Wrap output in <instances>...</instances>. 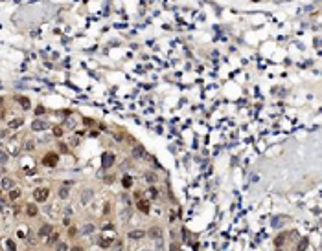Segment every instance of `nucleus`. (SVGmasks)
<instances>
[{"mask_svg":"<svg viewBox=\"0 0 322 251\" xmlns=\"http://www.w3.org/2000/svg\"><path fill=\"white\" fill-rule=\"evenodd\" d=\"M48 194H50V191L46 187H39V189L33 191V198H35V202H46Z\"/></svg>","mask_w":322,"mask_h":251,"instance_id":"nucleus-1","label":"nucleus"},{"mask_svg":"<svg viewBox=\"0 0 322 251\" xmlns=\"http://www.w3.org/2000/svg\"><path fill=\"white\" fill-rule=\"evenodd\" d=\"M48 127H50V123L44 121V119H35V121L31 123V128H33L35 132H39V130H46Z\"/></svg>","mask_w":322,"mask_h":251,"instance_id":"nucleus-2","label":"nucleus"},{"mask_svg":"<svg viewBox=\"0 0 322 251\" xmlns=\"http://www.w3.org/2000/svg\"><path fill=\"white\" fill-rule=\"evenodd\" d=\"M133 158H134V160H145V158H147L145 149H144V147H140V145L134 147V149H133Z\"/></svg>","mask_w":322,"mask_h":251,"instance_id":"nucleus-3","label":"nucleus"},{"mask_svg":"<svg viewBox=\"0 0 322 251\" xmlns=\"http://www.w3.org/2000/svg\"><path fill=\"white\" fill-rule=\"evenodd\" d=\"M57 160H59L57 154H53V152H52V154H46L44 158H42V163H44V165H48V167H53V165L57 163Z\"/></svg>","mask_w":322,"mask_h":251,"instance_id":"nucleus-4","label":"nucleus"},{"mask_svg":"<svg viewBox=\"0 0 322 251\" xmlns=\"http://www.w3.org/2000/svg\"><path fill=\"white\" fill-rule=\"evenodd\" d=\"M92 198H94V191H92V189H85V191L81 192V203H83V205H87Z\"/></svg>","mask_w":322,"mask_h":251,"instance_id":"nucleus-5","label":"nucleus"},{"mask_svg":"<svg viewBox=\"0 0 322 251\" xmlns=\"http://www.w3.org/2000/svg\"><path fill=\"white\" fill-rule=\"evenodd\" d=\"M131 216H133V207H125V209L120 213V220H122V224L129 222V220H131Z\"/></svg>","mask_w":322,"mask_h":251,"instance_id":"nucleus-6","label":"nucleus"},{"mask_svg":"<svg viewBox=\"0 0 322 251\" xmlns=\"http://www.w3.org/2000/svg\"><path fill=\"white\" fill-rule=\"evenodd\" d=\"M147 236H151L153 240H160V238H162V229H160V227H151L147 231Z\"/></svg>","mask_w":322,"mask_h":251,"instance_id":"nucleus-7","label":"nucleus"},{"mask_svg":"<svg viewBox=\"0 0 322 251\" xmlns=\"http://www.w3.org/2000/svg\"><path fill=\"white\" fill-rule=\"evenodd\" d=\"M50 235H52V225H50V224H44V225L39 229V235H37V236L44 238V236H50Z\"/></svg>","mask_w":322,"mask_h":251,"instance_id":"nucleus-8","label":"nucleus"},{"mask_svg":"<svg viewBox=\"0 0 322 251\" xmlns=\"http://www.w3.org/2000/svg\"><path fill=\"white\" fill-rule=\"evenodd\" d=\"M144 236H147V233L142 231V229H134V231L129 233V238H133V240H140V238H144Z\"/></svg>","mask_w":322,"mask_h":251,"instance_id":"nucleus-9","label":"nucleus"},{"mask_svg":"<svg viewBox=\"0 0 322 251\" xmlns=\"http://www.w3.org/2000/svg\"><path fill=\"white\" fill-rule=\"evenodd\" d=\"M112 163H114V156L111 154V152H105L103 154V167L107 169V167H111Z\"/></svg>","mask_w":322,"mask_h":251,"instance_id":"nucleus-10","label":"nucleus"},{"mask_svg":"<svg viewBox=\"0 0 322 251\" xmlns=\"http://www.w3.org/2000/svg\"><path fill=\"white\" fill-rule=\"evenodd\" d=\"M15 99L20 103V106H22L24 110H28V108H30V99H28V97H24V95H15Z\"/></svg>","mask_w":322,"mask_h":251,"instance_id":"nucleus-11","label":"nucleus"},{"mask_svg":"<svg viewBox=\"0 0 322 251\" xmlns=\"http://www.w3.org/2000/svg\"><path fill=\"white\" fill-rule=\"evenodd\" d=\"M138 209H140L142 213H149V209H151V207H149V202H145V200H138Z\"/></svg>","mask_w":322,"mask_h":251,"instance_id":"nucleus-12","label":"nucleus"},{"mask_svg":"<svg viewBox=\"0 0 322 251\" xmlns=\"http://www.w3.org/2000/svg\"><path fill=\"white\" fill-rule=\"evenodd\" d=\"M2 189L4 191H11L13 189V180L11 178H2Z\"/></svg>","mask_w":322,"mask_h":251,"instance_id":"nucleus-13","label":"nucleus"},{"mask_svg":"<svg viewBox=\"0 0 322 251\" xmlns=\"http://www.w3.org/2000/svg\"><path fill=\"white\" fill-rule=\"evenodd\" d=\"M22 123H24L22 117H15V119H11V121H9V128H18Z\"/></svg>","mask_w":322,"mask_h":251,"instance_id":"nucleus-14","label":"nucleus"},{"mask_svg":"<svg viewBox=\"0 0 322 251\" xmlns=\"http://www.w3.org/2000/svg\"><path fill=\"white\" fill-rule=\"evenodd\" d=\"M26 214H28V216H35V214H37V207H35L33 203H28V205H26Z\"/></svg>","mask_w":322,"mask_h":251,"instance_id":"nucleus-15","label":"nucleus"},{"mask_svg":"<svg viewBox=\"0 0 322 251\" xmlns=\"http://www.w3.org/2000/svg\"><path fill=\"white\" fill-rule=\"evenodd\" d=\"M94 229H96V227H94L92 224H85V225L81 227V233H83V235H90V233H94Z\"/></svg>","mask_w":322,"mask_h":251,"instance_id":"nucleus-16","label":"nucleus"},{"mask_svg":"<svg viewBox=\"0 0 322 251\" xmlns=\"http://www.w3.org/2000/svg\"><path fill=\"white\" fill-rule=\"evenodd\" d=\"M144 178H145V181H147V183H155V181L158 180L155 172H145V176H144Z\"/></svg>","mask_w":322,"mask_h":251,"instance_id":"nucleus-17","label":"nucleus"},{"mask_svg":"<svg viewBox=\"0 0 322 251\" xmlns=\"http://www.w3.org/2000/svg\"><path fill=\"white\" fill-rule=\"evenodd\" d=\"M68 196H70V191H68V187H61V189H59V198L66 200Z\"/></svg>","mask_w":322,"mask_h":251,"instance_id":"nucleus-18","label":"nucleus"},{"mask_svg":"<svg viewBox=\"0 0 322 251\" xmlns=\"http://www.w3.org/2000/svg\"><path fill=\"white\" fill-rule=\"evenodd\" d=\"M7 160H9V156H7V152H6V150H2V149H0V163H2V165H6V163H7Z\"/></svg>","mask_w":322,"mask_h":251,"instance_id":"nucleus-19","label":"nucleus"},{"mask_svg":"<svg viewBox=\"0 0 322 251\" xmlns=\"http://www.w3.org/2000/svg\"><path fill=\"white\" fill-rule=\"evenodd\" d=\"M57 242H59V235L52 231V235L48 236V244H57Z\"/></svg>","mask_w":322,"mask_h":251,"instance_id":"nucleus-20","label":"nucleus"},{"mask_svg":"<svg viewBox=\"0 0 322 251\" xmlns=\"http://www.w3.org/2000/svg\"><path fill=\"white\" fill-rule=\"evenodd\" d=\"M112 244V238H100V246L101 247H109Z\"/></svg>","mask_w":322,"mask_h":251,"instance_id":"nucleus-21","label":"nucleus"},{"mask_svg":"<svg viewBox=\"0 0 322 251\" xmlns=\"http://www.w3.org/2000/svg\"><path fill=\"white\" fill-rule=\"evenodd\" d=\"M6 247H7L9 251H17V246H15L13 240H6Z\"/></svg>","mask_w":322,"mask_h":251,"instance_id":"nucleus-22","label":"nucleus"},{"mask_svg":"<svg viewBox=\"0 0 322 251\" xmlns=\"http://www.w3.org/2000/svg\"><path fill=\"white\" fill-rule=\"evenodd\" d=\"M18 196H20V191H18V189H11V192H9V198H11V200H17Z\"/></svg>","mask_w":322,"mask_h":251,"instance_id":"nucleus-23","label":"nucleus"},{"mask_svg":"<svg viewBox=\"0 0 322 251\" xmlns=\"http://www.w3.org/2000/svg\"><path fill=\"white\" fill-rule=\"evenodd\" d=\"M66 249H68V247H66V244H64V242H57V244H55V251H66Z\"/></svg>","mask_w":322,"mask_h":251,"instance_id":"nucleus-24","label":"nucleus"},{"mask_svg":"<svg viewBox=\"0 0 322 251\" xmlns=\"http://www.w3.org/2000/svg\"><path fill=\"white\" fill-rule=\"evenodd\" d=\"M26 240H28V244H30V246H35V244H37V238H35L33 235H31V233L28 235V238H26Z\"/></svg>","mask_w":322,"mask_h":251,"instance_id":"nucleus-25","label":"nucleus"},{"mask_svg":"<svg viewBox=\"0 0 322 251\" xmlns=\"http://www.w3.org/2000/svg\"><path fill=\"white\" fill-rule=\"evenodd\" d=\"M147 192H149V198H158V191H157L155 187H151Z\"/></svg>","mask_w":322,"mask_h":251,"instance_id":"nucleus-26","label":"nucleus"},{"mask_svg":"<svg viewBox=\"0 0 322 251\" xmlns=\"http://www.w3.org/2000/svg\"><path fill=\"white\" fill-rule=\"evenodd\" d=\"M282 225H284V218H274L273 227H282Z\"/></svg>","mask_w":322,"mask_h":251,"instance_id":"nucleus-27","label":"nucleus"},{"mask_svg":"<svg viewBox=\"0 0 322 251\" xmlns=\"http://www.w3.org/2000/svg\"><path fill=\"white\" fill-rule=\"evenodd\" d=\"M53 136H55V138H61V136H63V128L55 127V128H53Z\"/></svg>","mask_w":322,"mask_h":251,"instance_id":"nucleus-28","label":"nucleus"},{"mask_svg":"<svg viewBox=\"0 0 322 251\" xmlns=\"http://www.w3.org/2000/svg\"><path fill=\"white\" fill-rule=\"evenodd\" d=\"M133 185V180L129 178V176H125V180H123V187H131Z\"/></svg>","mask_w":322,"mask_h":251,"instance_id":"nucleus-29","label":"nucleus"},{"mask_svg":"<svg viewBox=\"0 0 322 251\" xmlns=\"http://www.w3.org/2000/svg\"><path fill=\"white\" fill-rule=\"evenodd\" d=\"M59 150L63 152V154H66V152H68V147L64 145V143H59Z\"/></svg>","mask_w":322,"mask_h":251,"instance_id":"nucleus-30","label":"nucleus"},{"mask_svg":"<svg viewBox=\"0 0 322 251\" xmlns=\"http://www.w3.org/2000/svg\"><path fill=\"white\" fill-rule=\"evenodd\" d=\"M33 147H35V141H26V149L28 150H33Z\"/></svg>","mask_w":322,"mask_h":251,"instance_id":"nucleus-31","label":"nucleus"},{"mask_svg":"<svg viewBox=\"0 0 322 251\" xmlns=\"http://www.w3.org/2000/svg\"><path fill=\"white\" fill-rule=\"evenodd\" d=\"M68 235H70V236H76V235H78V229H76V227H70V229H68Z\"/></svg>","mask_w":322,"mask_h":251,"instance_id":"nucleus-32","label":"nucleus"},{"mask_svg":"<svg viewBox=\"0 0 322 251\" xmlns=\"http://www.w3.org/2000/svg\"><path fill=\"white\" fill-rule=\"evenodd\" d=\"M129 167H131V161H123V163H122V169H123V171L129 169Z\"/></svg>","mask_w":322,"mask_h":251,"instance_id":"nucleus-33","label":"nucleus"},{"mask_svg":"<svg viewBox=\"0 0 322 251\" xmlns=\"http://www.w3.org/2000/svg\"><path fill=\"white\" fill-rule=\"evenodd\" d=\"M7 134H9L7 130H4V132H0V139H6V138H7Z\"/></svg>","mask_w":322,"mask_h":251,"instance_id":"nucleus-34","label":"nucleus"},{"mask_svg":"<svg viewBox=\"0 0 322 251\" xmlns=\"http://www.w3.org/2000/svg\"><path fill=\"white\" fill-rule=\"evenodd\" d=\"M280 244H284V236H280V238H276V246H280Z\"/></svg>","mask_w":322,"mask_h":251,"instance_id":"nucleus-35","label":"nucleus"},{"mask_svg":"<svg viewBox=\"0 0 322 251\" xmlns=\"http://www.w3.org/2000/svg\"><path fill=\"white\" fill-rule=\"evenodd\" d=\"M35 112H37V114H42V112H44V108H42V106H37V110H35Z\"/></svg>","mask_w":322,"mask_h":251,"instance_id":"nucleus-36","label":"nucleus"},{"mask_svg":"<svg viewBox=\"0 0 322 251\" xmlns=\"http://www.w3.org/2000/svg\"><path fill=\"white\" fill-rule=\"evenodd\" d=\"M70 251H83V247H79V246H76V247H72Z\"/></svg>","mask_w":322,"mask_h":251,"instance_id":"nucleus-37","label":"nucleus"},{"mask_svg":"<svg viewBox=\"0 0 322 251\" xmlns=\"http://www.w3.org/2000/svg\"><path fill=\"white\" fill-rule=\"evenodd\" d=\"M171 251H179V247H177L175 244H171Z\"/></svg>","mask_w":322,"mask_h":251,"instance_id":"nucleus-38","label":"nucleus"},{"mask_svg":"<svg viewBox=\"0 0 322 251\" xmlns=\"http://www.w3.org/2000/svg\"><path fill=\"white\" fill-rule=\"evenodd\" d=\"M2 207H4V200H2V198H0V209H2Z\"/></svg>","mask_w":322,"mask_h":251,"instance_id":"nucleus-39","label":"nucleus"},{"mask_svg":"<svg viewBox=\"0 0 322 251\" xmlns=\"http://www.w3.org/2000/svg\"><path fill=\"white\" fill-rule=\"evenodd\" d=\"M144 251H147V249H144Z\"/></svg>","mask_w":322,"mask_h":251,"instance_id":"nucleus-40","label":"nucleus"}]
</instances>
